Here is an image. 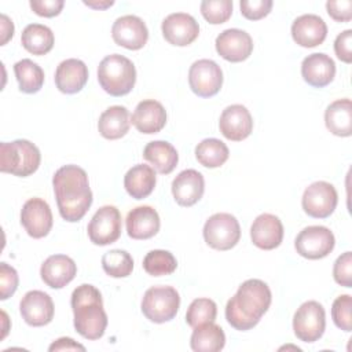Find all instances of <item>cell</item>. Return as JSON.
Here are the masks:
<instances>
[{
  "label": "cell",
  "instance_id": "cell-16",
  "mask_svg": "<svg viewBox=\"0 0 352 352\" xmlns=\"http://www.w3.org/2000/svg\"><path fill=\"white\" fill-rule=\"evenodd\" d=\"M165 40L177 47L191 44L199 34L198 22L186 12H175L168 15L161 25Z\"/></svg>",
  "mask_w": 352,
  "mask_h": 352
},
{
  "label": "cell",
  "instance_id": "cell-28",
  "mask_svg": "<svg viewBox=\"0 0 352 352\" xmlns=\"http://www.w3.org/2000/svg\"><path fill=\"white\" fill-rule=\"evenodd\" d=\"M155 172L151 166L138 164L132 166L124 176V187L126 192L135 199L148 197L155 187Z\"/></svg>",
  "mask_w": 352,
  "mask_h": 352
},
{
  "label": "cell",
  "instance_id": "cell-40",
  "mask_svg": "<svg viewBox=\"0 0 352 352\" xmlns=\"http://www.w3.org/2000/svg\"><path fill=\"white\" fill-rule=\"evenodd\" d=\"M333 276L338 285L344 287H352V253L351 252H345L337 257L333 267Z\"/></svg>",
  "mask_w": 352,
  "mask_h": 352
},
{
  "label": "cell",
  "instance_id": "cell-12",
  "mask_svg": "<svg viewBox=\"0 0 352 352\" xmlns=\"http://www.w3.org/2000/svg\"><path fill=\"white\" fill-rule=\"evenodd\" d=\"M188 84L195 95L210 98L216 95L223 85V72L212 59L195 60L188 70Z\"/></svg>",
  "mask_w": 352,
  "mask_h": 352
},
{
  "label": "cell",
  "instance_id": "cell-6",
  "mask_svg": "<svg viewBox=\"0 0 352 352\" xmlns=\"http://www.w3.org/2000/svg\"><path fill=\"white\" fill-rule=\"evenodd\" d=\"M180 307V296L172 286H153L146 290L142 300L143 315L154 323L172 320Z\"/></svg>",
  "mask_w": 352,
  "mask_h": 352
},
{
  "label": "cell",
  "instance_id": "cell-32",
  "mask_svg": "<svg viewBox=\"0 0 352 352\" xmlns=\"http://www.w3.org/2000/svg\"><path fill=\"white\" fill-rule=\"evenodd\" d=\"M54 33L52 30L41 23L28 25L21 36V43L23 48L33 55H45L54 47Z\"/></svg>",
  "mask_w": 352,
  "mask_h": 352
},
{
  "label": "cell",
  "instance_id": "cell-7",
  "mask_svg": "<svg viewBox=\"0 0 352 352\" xmlns=\"http://www.w3.org/2000/svg\"><path fill=\"white\" fill-rule=\"evenodd\" d=\"M241 238V227L235 216L230 213H214L204 226L205 242L216 250L232 249Z\"/></svg>",
  "mask_w": 352,
  "mask_h": 352
},
{
  "label": "cell",
  "instance_id": "cell-10",
  "mask_svg": "<svg viewBox=\"0 0 352 352\" xmlns=\"http://www.w3.org/2000/svg\"><path fill=\"white\" fill-rule=\"evenodd\" d=\"M121 213L113 205H104L96 210L88 224V236L92 243L106 246L121 235Z\"/></svg>",
  "mask_w": 352,
  "mask_h": 352
},
{
  "label": "cell",
  "instance_id": "cell-1",
  "mask_svg": "<svg viewBox=\"0 0 352 352\" xmlns=\"http://www.w3.org/2000/svg\"><path fill=\"white\" fill-rule=\"evenodd\" d=\"M59 213L66 221L81 220L92 205L87 172L77 165H63L52 177Z\"/></svg>",
  "mask_w": 352,
  "mask_h": 352
},
{
  "label": "cell",
  "instance_id": "cell-41",
  "mask_svg": "<svg viewBox=\"0 0 352 352\" xmlns=\"http://www.w3.org/2000/svg\"><path fill=\"white\" fill-rule=\"evenodd\" d=\"M241 12L246 19L258 21L267 16L272 8V0H241Z\"/></svg>",
  "mask_w": 352,
  "mask_h": 352
},
{
  "label": "cell",
  "instance_id": "cell-8",
  "mask_svg": "<svg viewBox=\"0 0 352 352\" xmlns=\"http://www.w3.org/2000/svg\"><path fill=\"white\" fill-rule=\"evenodd\" d=\"M326 327V314L318 301H305L296 311L293 318V330L296 337L304 342L318 341Z\"/></svg>",
  "mask_w": 352,
  "mask_h": 352
},
{
  "label": "cell",
  "instance_id": "cell-2",
  "mask_svg": "<svg viewBox=\"0 0 352 352\" xmlns=\"http://www.w3.org/2000/svg\"><path fill=\"white\" fill-rule=\"evenodd\" d=\"M271 290L260 279H248L226 305V319L236 330L253 329L271 305Z\"/></svg>",
  "mask_w": 352,
  "mask_h": 352
},
{
  "label": "cell",
  "instance_id": "cell-25",
  "mask_svg": "<svg viewBox=\"0 0 352 352\" xmlns=\"http://www.w3.org/2000/svg\"><path fill=\"white\" fill-rule=\"evenodd\" d=\"M126 232L132 239H148L160 231V216L148 205L133 208L125 220Z\"/></svg>",
  "mask_w": 352,
  "mask_h": 352
},
{
  "label": "cell",
  "instance_id": "cell-3",
  "mask_svg": "<svg viewBox=\"0 0 352 352\" xmlns=\"http://www.w3.org/2000/svg\"><path fill=\"white\" fill-rule=\"evenodd\" d=\"M74 329L87 340H99L107 327V315L103 309L100 292L88 283L80 285L72 293Z\"/></svg>",
  "mask_w": 352,
  "mask_h": 352
},
{
  "label": "cell",
  "instance_id": "cell-5",
  "mask_svg": "<svg viewBox=\"0 0 352 352\" xmlns=\"http://www.w3.org/2000/svg\"><path fill=\"white\" fill-rule=\"evenodd\" d=\"M40 161L38 148L26 139L0 144V170L4 173L26 177L38 169Z\"/></svg>",
  "mask_w": 352,
  "mask_h": 352
},
{
  "label": "cell",
  "instance_id": "cell-45",
  "mask_svg": "<svg viewBox=\"0 0 352 352\" xmlns=\"http://www.w3.org/2000/svg\"><path fill=\"white\" fill-rule=\"evenodd\" d=\"M352 30L346 29L340 33L334 41V52L337 58L345 63L352 62Z\"/></svg>",
  "mask_w": 352,
  "mask_h": 352
},
{
  "label": "cell",
  "instance_id": "cell-14",
  "mask_svg": "<svg viewBox=\"0 0 352 352\" xmlns=\"http://www.w3.org/2000/svg\"><path fill=\"white\" fill-rule=\"evenodd\" d=\"M111 36L117 45L126 50H140L148 40V30L143 19L136 15H124L116 19L111 28Z\"/></svg>",
  "mask_w": 352,
  "mask_h": 352
},
{
  "label": "cell",
  "instance_id": "cell-26",
  "mask_svg": "<svg viewBox=\"0 0 352 352\" xmlns=\"http://www.w3.org/2000/svg\"><path fill=\"white\" fill-rule=\"evenodd\" d=\"M131 121L142 133H157L166 124V111L158 100L146 99L138 103Z\"/></svg>",
  "mask_w": 352,
  "mask_h": 352
},
{
  "label": "cell",
  "instance_id": "cell-24",
  "mask_svg": "<svg viewBox=\"0 0 352 352\" xmlns=\"http://www.w3.org/2000/svg\"><path fill=\"white\" fill-rule=\"evenodd\" d=\"M88 81L87 65L76 58L62 60L55 72V85L63 94L80 92Z\"/></svg>",
  "mask_w": 352,
  "mask_h": 352
},
{
  "label": "cell",
  "instance_id": "cell-13",
  "mask_svg": "<svg viewBox=\"0 0 352 352\" xmlns=\"http://www.w3.org/2000/svg\"><path fill=\"white\" fill-rule=\"evenodd\" d=\"M21 223L32 238H43L52 228V212L50 205L41 198L28 199L21 210Z\"/></svg>",
  "mask_w": 352,
  "mask_h": 352
},
{
  "label": "cell",
  "instance_id": "cell-4",
  "mask_svg": "<svg viewBox=\"0 0 352 352\" xmlns=\"http://www.w3.org/2000/svg\"><path fill=\"white\" fill-rule=\"evenodd\" d=\"M98 81L103 91L111 96L126 95L136 82L135 65L124 55H107L99 63Z\"/></svg>",
  "mask_w": 352,
  "mask_h": 352
},
{
  "label": "cell",
  "instance_id": "cell-9",
  "mask_svg": "<svg viewBox=\"0 0 352 352\" xmlns=\"http://www.w3.org/2000/svg\"><path fill=\"white\" fill-rule=\"evenodd\" d=\"M336 239L333 232L323 226H309L300 231L294 241L297 253L309 260L326 257L334 249Z\"/></svg>",
  "mask_w": 352,
  "mask_h": 352
},
{
  "label": "cell",
  "instance_id": "cell-11",
  "mask_svg": "<svg viewBox=\"0 0 352 352\" xmlns=\"http://www.w3.org/2000/svg\"><path fill=\"white\" fill-rule=\"evenodd\" d=\"M338 202V195L333 184L319 180L309 184L301 199V205L304 212L315 219H326L329 217Z\"/></svg>",
  "mask_w": 352,
  "mask_h": 352
},
{
  "label": "cell",
  "instance_id": "cell-37",
  "mask_svg": "<svg viewBox=\"0 0 352 352\" xmlns=\"http://www.w3.org/2000/svg\"><path fill=\"white\" fill-rule=\"evenodd\" d=\"M217 315V305L210 298H195L186 314V322L191 327H197L204 323L214 322Z\"/></svg>",
  "mask_w": 352,
  "mask_h": 352
},
{
  "label": "cell",
  "instance_id": "cell-39",
  "mask_svg": "<svg viewBox=\"0 0 352 352\" xmlns=\"http://www.w3.org/2000/svg\"><path fill=\"white\" fill-rule=\"evenodd\" d=\"M331 318L338 329L346 333L352 330V297L349 294H342L334 300Z\"/></svg>",
  "mask_w": 352,
  "mask_h": 352
},
{
  "label": "cell",
  "instance_id": "cell-44",
  "mask_svg": "<svg viewBox=\"0 0 352 352\" xmlns=\"http://www.w3.org/2000/svg\"><path fill=\"white\" fill-rule=\"evenodd\" d=\"M30 8L40 16L52 18L60 14L65 1L63 0H30Z\"/></svg>",
  "mask_w": 352,
  "mask_h": 352
},
{
  "label": "cell",
  "instance_id": "cell-46",
  "mask_svg": "<svg viewBox=\"0 0 352 352\" xmlns=\"http://www.w3.org/2000/svg\"><path fill=\"white\" fill-rule=\"evenodd\" d=\"M77 351V349H80V351H85V346L84 345H81V344H78V342H76L73 338H70V337H62V338H58L56 341H54L51 345H50V348H48V351H51V352H54V351Z\"/></svg>",
  "mask_w": 352,
  "mask_h": 352
},
{
  "label": "cell",
  "instance_id": "cell-20",
  "mask_svg": "<svg viewBox=\"0 0 352 352\" xmlns=\"http://www.w3.org/2000/svg\"><path fill=\"white\" fill-rule=\"evenodd\" d=\"M326 36L327 26L319 15L304 14L292 23V37L301 47H316L324 41Z\"/></svg>",
  "mask_w": 352,
  "mask_h": 352
},
{
  "label": "cell",
  "instance_id": "cell-48",
  "mask_svg": "<svg viewBox=\"0 0 352 352\" xmlns=\"http://www.w3.org/2000/svg\"><path fill=\"white\" fill-rule=\"evenodd\" d=\"M84 4L85 6H88V7H92V8H107V7H110V6H113L114 4V1H103V3H95V1H84Z\"/></svg>",
  "mask_w": 352,
  "mask_h": 352
},
{
  "label": "cell",
  "instance_id": "cell-21",
  "mask_svg": "<svg viewBox=\"0 0 352 352\" xmlns=\"http://www.w3.org/2000/svg\"><path fill=\"white\" fill-rule=\"evenodd\" d=\"M205 191L204 176L195 169L182 170L172 182V194L180 206H192Z\"/></svg>",
  "mask_w": 352,
  "mask_h": 352
},
{
  "label": "cell",
  "instance_id": "cell-38",
  "mask_svg": "<svg viewBox=\"0 0 352 352\" xmlns=\"http://www.w3.org/2000/svg\"><path fill=\"white\" fill-rule=\"evenodd\" d=\"M202 16L212 25H220L230 19L232 14L231 0H205L201 3Z\"/></svg>",
  "mask_w": 352,
  "mask_h": 352
},
{
  "label": "cell",
  "instance_id": "cell-15",
  "mask_svg": "<svg viewBox=\"0 0 352 352\" xmlns=\"http://www.w3.org/2000/svg\"><path fill=\"white\" fill-rule=\"evenodd\" d=\"M217 54L228 62H242L253 51V40L249 33L241 29H226L216 38Z\"/></svg>",
  "mask_w": 352,
  "mask_h": 352
},
{
  "label": "cell",
  "instance_id": "cell-27",
  "mask_svg": "<svg viewBox=\"0 0 352 352\" xmlns=\"http://www.w3.org/2000/svg\"><path fill=\"white\" fill-rule=\"evenodd\" d=\"M326 128L336 136L352 135V103L351 99H337L324 111Z\"/></svg>",
  "mask_w": 352,
  "mask_h": 352
},
{
  "label": "cell",
  "instance_id": "cell-19",
  "mask_svg": "<svg viewBox=\"0 0 352 352\" xmlns=\"http://www.w3.org/2000/svg\"><path fill=\"white\" fill-rule=\"evenodd\" d=\"M250 238L258 249L272 250L278 248L283 239L282 221L271 213L257 216L250 227Z\"/></svg>",
  "mask_w": 352,
  "mask_h": 352
},
{
  "label": "cell",
  "instance_id": "cell-17",
  "mask_svg": "<svg viewBox=\"0 0 352 352\" xmlns=\"http://www.w3.org/2000/svg\"><path fill=\"white\" fill-rule=\"evenodd\" d=\"M19 311L23 320L34 327L48 324L54 318L52 298L41 290L28 292L19 304Z\"/></svg>",
  "mask_w": 352,
  "mask_h": 352
},
{
  "label": "cell",
  "instance_id": "cell-29",
  "mask_svg": "<svg viewBox=\"0 0 352 352\" xmlns=\"http://www.w3.org/2000/svg\"><path fill=\"white\" fill-rule=\"evenodd\" d=\"M129 111L125 106H111L106 109L98 121V129L104 139L116 140L129 131Z\"/></svg>",
  "mask_w": 352,
  "mask_h": 352
},
{
  "label": "cell",
  "instance_id": "cell-42",
  "mask_svg": "<svg viewBox=\"0 0 352 352\" xmlns=\"http://www.w3.org/2000/svg\"><path fill=\"white\" fill-rule=\"evenodd\" d=\"M18 287V272L7 263H0V300L11 297Z\"/></svg>",
  "mask_w": 352,
  "mask_h": 352
},
{
  "label": "cell",
  "instance_id": "cell-35",
  "mask_svg": "<svg viewBox=\"0 0 352 352\" xmlns=\"http://www.w3.org/2000/svg\"><path fill=\"white\" fill-rule=\"evenodd\" d=\"M102 267L109 276L125 278L133 270V260L126 250L113 249L103 254Z\"/></svg>",
  "mask_w": 352,
  "mask_h": 352
},
{
  "label": "cell",
  "instance_id": "cell-36",
  "mask_svg": "<svg viewBox=\"0 0 352 352\" xmlns=\"http://www.w3.org/2000/svg\"><path fill=\"white\" fill-rule=\"evenodd\" d=\"M177 267L175 256L168 250H150L143 258V268L151 276L170 275Z\"/></svg>",
  "mask_w": 352,
  "mask_h": 352
},
{
  "label": "cell",
  "instance_id": "cell-23",
  "mask_svg": "<svg viewBox=\"0 0 352 352\" xmlns=\"http://www.w3.org/2000/svg\"><path fill=\"white\" fill-rule=\"evenodd\" d=\"M301 76L311 87L323 88L333 81L336 76V63L326 54H311L304 58L301 63Z\"/></svg>",
  "mask_w": 352,
  "mask_h": 352
},
{
  "label": "cell",
  "instance_id": "cell-43",
  "mask_svg": "<svg viewBox=\"0 0 352 352\" xmlns=\"http://www.w3.org/2000/svg\"><path fill=\"white\" fill-rule=\"evenodd\" d=\"M329 15L338 22H348L352 19V1L351 0H329L326 3Z\"/></svg>",
  "mask_w": 352,
  "mask_h": 352
},
{
  "label": "cell",
  "instance_id": "cell-31",
  "mask_svg": "<svg viewBox=\"0 0 352 352\" xmlns=\"http://www.w3.org/2000/svg\"><path fill=\"white\" fill-rule=\"evenodd\" d=\"M190 345L195 352H217L226 345V334L223 329L213 322L204 323L194 327Z\"/></svg>",
  "mask_w": 352,
  "mask_h": 352
},
{
  "label": "cell",
  "instance_id": "cell-18",
  "mask_svg": "<svg viewBox=\"0 0 352 352\" xmlns=\"http://www.w3.org/2000/svg\"><path fill=\"white\" fill-rule=\"evenodd\" d=\"M219 128L224 138L232 142L246 139L253 131V118L249 110L242 104L226 107L219 120Z\"/></svg>",
  "mask_w": 352,
  "mask_h": 352
},
{
  "label": "cell",
  "instance_id": "cell-22",
  "mask_svg": "<svg viewBox=\"0 0 352 352\" xmlns=\"http://www.w3.org/2000/svg\"><path fill=\"white\" fill-rule=\"evenodd\" d=\"M77 274V265L66 254L50 256L40 268V275L44 283L52 289H62L70 283Z\"/></svg>",
  "mask_w": 352,
  "mask_h": 352
},
{
  "label": "cell",
  "instance_id": "cell-34",
  "mask_svg": "<svg viewBox=\"0 0 352 352\" xmlns=\"http://www.w3.org/2000/svg\"><path fill=\"white\" fill-rule=\"evenodd\" d=\"M230 151L226 143L216 138L204 139L195 147L197 161L206 168H219L228 160Z\"/></svg>",
  "mask_w": 352,
  "mask_h": 352
},
{
  "label": "cell",
  "instance_id": "cell-47",
  "mask_svg": "<svg viewBox=\"0 0 352 352\" xmlns=\"http://www.w3.org/2000/svg\"><path fill=\"white\" fill-rule=\"evenodd\" d=\"M0 19H1V41H0V44L4 45L14 36V23L4 14H1Z\"/></svg>",
  "mask_w": 352,
  "mask_h": 352
},
{
  "label": "cell",
  "instance_id": "cell-30",
  "mask_svg": "<svg viewBox=\"0 0 352 352\" xmlns=\"http://www.w3.org/2000/svg\"><path fill=\"white\" fill-rule=\"evenodd\" d=\"M143 157L161 175L170 173L179 161L176 148L165 140H154L147 143L143 150Z\"/></svg>",
  "mask_w": 352,
  "mask_h": 352
},
{
  "label": "cell",
  "instance_id": "cell-33",
  "mask_svg": "<svg viewBox=\"0 0 352 352\" xmlns=\"http://www.w3.org/2000/svg\"><path fill=\"white\" fill-rule=\"evenodd\" d=\"M14 73L19 89L25 94H36L44 84L43 69L32 59H22L14 65Z\"/></svg>",
  "mask_w": 352,
  "mask_h": 352
}]
</instances>
